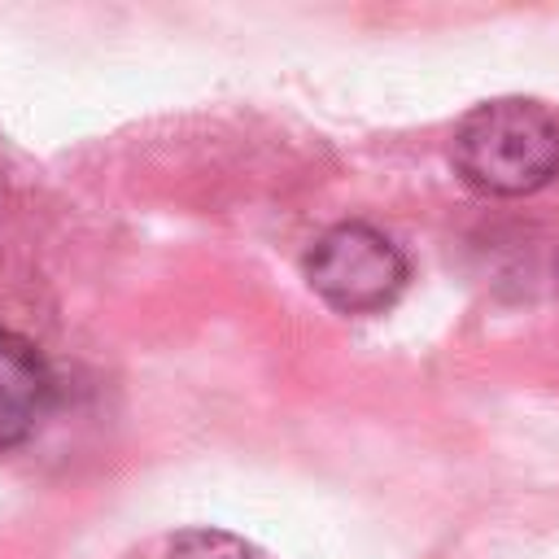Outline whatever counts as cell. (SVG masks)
<instances>
[{
	"label": "cell",
	"instance_id": "cell-1",
	"mask_svg": "<svg viewBox=\"0 0 559 559\" xmlns=\"http://www.w3.org/2000/svg\"><path fill=\"white\" fill-rule=\"evenodd\" d=\"M454 175L485 197H528L559 175V122L528 96H498L459 118Z\"/></svg>",
	"mask_w": 559,
	"mask_h": 559
},
{
	"label": "cell",
	"instance_id": "cell-2",
	"mask_svg": "<svg viewBox=\"0 0 559 559\" xmlns=\"http://www.w3.org/2000/svg\"><path fill=\"white\" fill-rule=\"evenodd\" d=\"M306 280L341 314H380L402 297L411 262L389 231L345 218L319 231L306 249Z\"/></svg>",
	"mask_w": 559,
	"mask_h": 559
},
{
	"label": "cell",
	"instance_id": "cell-3",
	"mask_svg": "<svg viewBox=\"0 0 559 559\" xmlns=\"http://www.w3.org/2000/svg\"><path fill=\"white\" fill-rule=\"evenodd\" d=\"M48 406H52V371L44 354L26 336L0 328V450L22 445L39 428Z\"/></svg>",
	"mask_w": 559,
	"mask_h": 559
},
{
	"label": "cell",
	"instance_id": "cell-4",
	"mask_svg": "<svg viewBox=\"0 0 559 559\" xmlns=\"http://www.w3.org/2000/svg\"><path fill=\"white\" fill-rule=\"evenodd\" d=\"M166 559H258V550L223 528H188L170 542Z\"/></svg>",
	"mask_w": 559,
	"mask_h": 559
}]
</instances>
